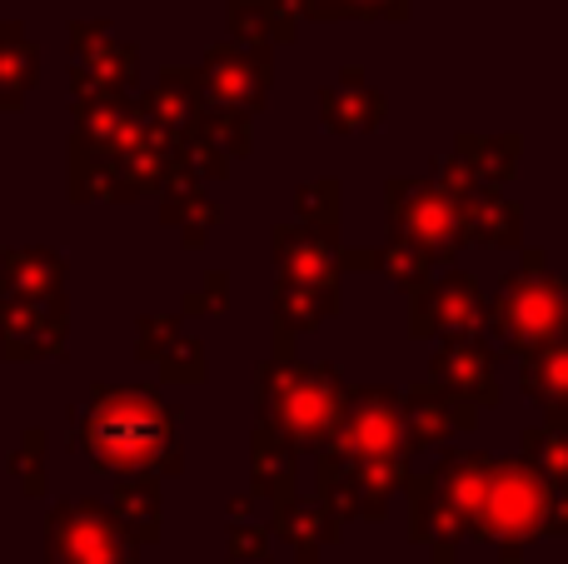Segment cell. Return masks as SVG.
<instances>
[{
  "label": "cell",
  "instance_id": "6da1fadb",
  "mask_svg": "<svg viewBox=\"0 0 568 564\" xmlns=\"http://www.w3.org/2000/svg\"><path fill=\"white\" fill-rule=\"evenodd\" d=\"M85 440L105 465H140L160 445V415L145 405V395H115L90 420Z\"/></svg>",
  "mask_w": 568,
  "mask_h": 564
},
{
  "label": "cell",
  "instance_id": "7a4b0ae2",
  "mask_svg": "<svg viewBox=\"0 0 568 564\" xmlns=\"http://www.w3.org/2000/svg\"><path fill=\"white\" fill-rule=\"evenodd\" d=\"M314 6H329V0H314Z\"/></svg>",
  "mask_w": 568,
  "mask_h": 564
}]
</instances>
